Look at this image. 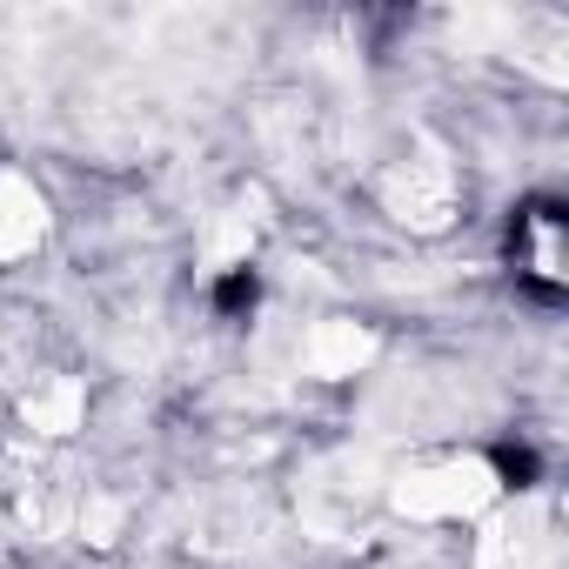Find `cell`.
<instances>
[{"mask_svg": "<svg viewBox=\"0 0 569 569\" xmlns=\"http://www.w3.org/2000/svg\"><path fill=\"white\" fill-rule=\"evenodd\" d=\"M509 254H516V281L536 302H562V201H522V214L509 221Z\"/></svg>", "mask_w": 569, "mask_h": 569, "instance_id": "cell-1", "label": "cell"}, {"mask_svg": "<svg viewBox=\"0 0 569 569\" xmlns=\"http://www.w3.org/2000/svg\"><path fill=\"white\" fill-rule=\"evenodd\" d=\"M208 302H214V316H228V322L254 316V302H261V274H254V268H228L214 289H208Z\"/></svg>", "mask_w": 569, "mask_h": 569, "instance_id": "cell-2", "label": "cell"}, {"mask_svg": "<svg viewBox=\"0 0 569 569\" xmlns=\"http://www.w3.org/2000/svg\"><path fill=\"white\" fill-rule=\"evenodd\" d=\"M489 469H496V482L516 489V496L542 482V456H536L529 442H496V449H489Z\"/></svg>", "mask_w": 569, "mask_h": 569, "instance_id": "cell-3", "label": "cell"}]
</instances>
